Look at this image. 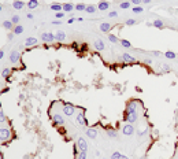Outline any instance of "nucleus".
Listing matches in <instances>:
<instances>
[{
  "label": "nucleus",
  "instance_id": "obj_13",
  "mask_svg": "<svg viewBox=\"0 0 178 159\" xmlns=\"http://www.w3.org/2000/svg\"><path fill=\"white\" fill-rule=\"evenodd\" d=\"M55 40L56 41H65L66 40V33L63 30H58L55 34Z\"/></svg>",
  "mask_w": 178,
  "mask_h": 159
},
{
  "label": "nucleus",
  "instance_id": "obj_11",
  "mask_svg": "<svg viewBox=\"0 0 178 159\" xmlns=\"http://www.w3.org/2000/svg\"><path fill=\"white\" fill-rule=\"evenodd\" d=\"M97 8L100 10V11H105V10H108V8H110V3H108V2H105V0H102V2H99Z\"/></svg>",
  "mask_w": 178,
  "mask_h": 159
},
{
  "label": "nucleus",
  "instance_id": "obj_40",
  "mask_svg": "<svg viewBox=\"0 0 178 159\" xmlns=\"http://www.w3.org/2000/svg\"><path fill=\"white\" fill-rule=\"evenodd\" d=\"M108 17H110V18H117V17H118V12H117V11H111V12L108 14Z\"/></svg>",
  "mask_w": 178,
  "mask_h": 159
},
{
  "label": "nucleus",
  "instance_id": "obj_1",
  "mask_svg": "<svg viewBox=\"0 0 178 159\" xmlns=\"http://www.w3.org/2000/svg\"><path fill=\"white\" fill-rule=\"evenodd\" d=\"M77 147L80 148L81 152H86L88 151V143H86V140L84 137H80L78 140H77Z\"/></svg>",
  "mask_w": 178,
  "mask_h": 159
},
{
  "label": "nucleus",
  "instance_id": "obj_16",
  "mask_svg": "<svg viewBox=\"0 0 178 159\" xmlns=\"http://www.w3.org/2000/svg\"><path fill=\"white\" fill-rule=\"evenodd\" d=\"M37 44V38L36 37H29L26 38L25 41V47H32V45H36Z\"/></svg>",
  "mask_w": 178,
  "mask_h": 159
},
{
  "label": "nucleus",
  "instance_id": "obj_47",
  "mask_svg": "<svg viewBox=\"0 0 178 159\" xmlns=\"http://www.w3.org/2000/svg\"><path fill=\"white\" fill-rule=\"evenodd\" d=\"M27 18L29 19H33V14H27Z\"/></svg>",
  "mask_w": 178,
  "mask_h": 159
},
{
  "label": "nucleus",
  "instance_id": "obj_32",
  "mask_svg": "<svg viewBox=\"0 0 178 159\" xmlns=\"http://www.w3.org/2000/svg\"><path fill=\"white\" fill-rule=\"evenodd\" d=\"M133 12H134V14H140V12H143V7H140V6H134V7H133Z\"/></svg>",
  "mask_w": 178,
  "mask_h": 159
},
{
  "label": "nucleus",
  "instance_id": "obj_19",
  "mask_svg": "<svg viewBox=\"0 0 178 159\" xmlns=\"http://www.w3.org/2000/svg\"><path fill=\"white\" fill-rule=\"evenodd\" d=\"M152 26H155L158 29H163L165 27V22H163L162 19H155V21L152 22Z\"/></svg>",
  "mask_w": 178,
  "mask_h": 159
},
{
  "label": "nucleus",
  "instance_id": "obj_31",
  "mask_svg": "<svg viewBox=\"0 0 178 159\" xmlns=\"http://www.w3.org/2000/svg\"><path fill=\"white\" fill-rule=\"evenodd\" d=\"M85 8H86V6H85L84 3H78V4L75 6V10H77V11H84Z\"/></svg>",
  "mask_w": 178,
  "mask_h": 159
},
{
  "label": "nucleus",
  "instance_id": "obj_42",
  "mask_svg": "<svg viewBox=\"0 0 178 159\" xmlns=\"http://www.w3.org/2000/svg\"><path fill=\"white\" fill-rule=\"evenodd\" d=\"M163 70H165V71H170V66L169 65H163Z\"/></svg>",
  "mask_w": 178,
  "mask_h": 159
},
{
  "label": "nucleus",
  "instance_id": "obj_14",
  "mask_svg": "<svg viewBox=\"0 0 178 159\" xmlns=\"http://www.w3.org/2000/svg\"><path fill=\"white\" fill-rule=\"evenodd\" d=\"M12 7L15 10H22L23 7H25V3L22 2V0H14L12 2Z\"/></svg>",
  "mask_w": 178,
  "mask_h": 159
},
{
  "label": "nucleus",
  "instance_id": "obj_41",
  "mask_svg": "<svg viewBox=\"0 0 178 159\" xmlns=\"http://www.w3.org/2000/svg\"><path fill=\"white\" fill-rule=\"evenodd\" d=\"M130 3H133L134 6H138V4L143 3V0H130Z\"/></svg>",
  "mask_w": 178,
  "mask_h": 159
},
{
  "label": "nucleus",
  "instance_id": "obj_37",
  "mask_svg": "<svg viewBox=\"0 0 178 159\" xmlns=\"http://www.w3.org/2000/svg\"><path fill=\"white\" fill-rule=\"evenodd\" d=\"M4 121H6V115H4V113L2 111V110H0V123L4 122Z\"/></svg>",
  "mask_w": 178,
  "mask_h": 159
},
{
  "label": "nucleus",
  "instance_id": "obj_46",
  "mask_svg": "<svg viewBox=\"0 0 178 159\" xmlns=\"http://www.w3.org/2000/svg\"><path fill=\"white\" fill-rule=\"evenodd\" d=\"M152 2V0H143V3H145V4H149Z\"/></svg>",
  "mask_w": 178,
  "mask_h": 159
},
{
  "label": "nucleus",
  "instance_id": "obj_5",
  "mask_svg": "<svg viewBox=\"0 0 178 159\" xmlns=\"http://www.w3.org/2000/svg\"><path fill=\"white\" fill-rule=\"evenodd\" d=\"M63 113L67 117H71L74 114V106L73 104H69V103H65L63 104Z\"/></svg>",
  "mask_w": 178,
  "mask_h": 159
},
{
  "label": "nucleus",
  "instance_id": "obj_9",
  "mask_svg": "<svg viewBox=\"0 0 178 159\" xmlns=\"http://www.w3.org/2000/svg\"><path fill=\"white\" fill-rule=\"evenodd\" d=\"M41 38H42V41L44 43H51V41L55 40V36L52 34V33H42Z\"/></svg>",
  "mask_w": 178,
  "mask_h": 159
},
{
  "label": "nucleus",
  "instance_id": "obj_33",
  "mask_svg": "<svg viewBox=\"0 0 178 159\" xmlns=\"http://www.w3.org/2000/svg\"><path fill=\"white\" fill-rule=\"evenodd\" d=\"M108 40L111 41V43H118V37L117 36H114V34H108Z\"/></svg>",
  "mask_w": 178,
  "mask_h": 159
},
{
  "label": "nucleus",
  "instance_id": "obj_15",
  "mask_svg": "<svg viewBox=\"0 0 178 159\" xmlns=\"http://www.w3.org/2000/svg\"><path fill=\"white\" fill-rule=\"evenodd\" d=\"M86 136H88L89 139H96L97 132H96V129H93V128H88L86 129Z\"/></svg>",
  "mask_w": 178,
  "mask_h": 159
},
{
  "label": "nucleus",
  "instance_id": "obj_48",
  "mask_svg": "<svg viewBox=\"0 0 178 159\" xmlns=\"http://www.w3.org/2000/svg\"><path fill=\"white\" fill-rule=\"evenodd\" d=\"M0 11H2V4H0Z\"/></svg>",
  "mask_w": 178,
  "mask_h": 159
},
{
  "label": "nucleus",
  "instance_id": "obj_3",
  "mask_svg": "<svg viewBox=\"0 0 178 159\" xmlns=\"http://www.w3.org/2000/svg\"><path fill=\"white\" fill-rule=\"evenodd\" d=\"M11 139V132L8 129H0V141H8Z\"/></svg>",
  "mask_w": 178,
  "mask_h": 159
},
{
  "label": "nucleus",
  "instance_id": "obj_43",
  "mask_svg": "<svg viewBox=\"0 0 178 159\" xmlns=\"http://www.w3.org/2000/svg\"><path fill=\"white\" fill-rule=\"evenodd\" d=\"M52 25H60V21H59V19H58V21H54V22H52Z\"/></svg>",
  "mask_w": 178,
  "mask_h": 159
},
{
  "label": "nucleus",
  "instance_id": "obj_36",
  "mask_svg": "<svg viewBox=\"0 0 178 159\" xmlns=\"http://www.w3.org/2000/svg\"><path fill=\"white\" fill-rule=\"evenodd\" d=\"M55 17H56L58 19H62V18L65 17V12H63V11H59V12H56V14H55Z\"/></svg>",
  "mask_w": 178,
  "mask_h": 159
},
{
  "label": "nucleus",
  "instance_id": "obj_26",
  "mask_svg": "<svg viewBox=\"0 0 178 159\" xmlns=\"http://www.w3.org/2000/svg\"><path fill=\"white\" fill-rule=\"evenodd\" d=\"M96 6H92V4H90V6H86V8H85V11L88 12V14H93L95 11H96Z\"/></svg>",
  "mask_w": 178,
  "mask_h": 159
},
{
  "label": "nucleus",
  "instance_id": "obj_23",
  "mask_svg": "<svg viewBox=\"0 0 178 159\" xmlns=\"http://www.w3.org/2000/svg\"><path fill=\"white\" fill-rule=\"evenodd\" d=\"M27 7L30 8V10L36 8V7H38V2H37V0H29V2H27Z\"/></svg>",
  "mask_w": 178,
  "mask_h": 159
},
{
  "label": "nucleus",
  "instance_id": "obj_10",
  "mask_svg": "<svg viewBox=\"0 0 178 159\" xmlns=\"http://www.w3.org/2000/svg\"><path fill=\"white\" fill-rule=\"evenodd\" d=\"M77 122H78L80 125H89L88 121H86V118H85L84 113H80L78 115H77Z\"/></svg>",
  "mask_w": 178,
  "mask_h": 159
},
{
  "label": "nucleus",
  "instance_id": "obj_35",
  "mask_svg": "<svg viewBox=\"0 0 178 159\" xmlns=\"http://www.w3.org/2000/svg\"><path fill=\"white\" fill-rule=\"evenodd\" d=\"M126 25L127 26H133V25H136V21H134V19H127V21H126Z\"/></svg>",
  "mask_w": 178,
  "mask_h": 159
},
{
  "label": "nucleus",
  "instance_id": "obj_44",
  "mask_svg": "<svg viewBox=\"0 0 178 159\" xmlns=\"http://www.w3.org/2000/svg\"><path fill=\"white\" fill-rule=\"evenodd\" d=\"M3 56H4V51L0 50V59H3Z\"/></svg>",
  "mask_w": 178,
  "mask_h": 159
},
{
  "label": "nucleus",
  "instance_id": "obj_30",
  "mask_svg": "<svg viewBox=\"0 0 178 159\" xmlns=\"http://www.w3.org/2000/svg\"><path fill=\"white\" fill-rule=\"evenodd\" d=\"M121 44H122V47L123 48H132V44H130V41H127V40H121Z\"/></svg>",
  "mask_w": 178,
  "mask_h": 159
},
{
  "label": "nucleus",
  "instance_id": "obj_38",
  "mask_svg": "<svg viewBox=\"0 0 178 159\" xmlns=\"http://www.w3.org/2000/svg\"><path fill=\"white\" fill-rule=\"evenodd\" d=\"M11 22H12V23H15V25H17V23L19 22V17H18V15H14V17L11 18Z\"/></svg>",
  "mask_w": 178,
  "mask_h": 159
},
{
  "label": "nucleus",
  "instance_id": "obj_49",
  "mask_svg": "<svg viewBox=\"0 0 178 159\" xmlns=\"http://www.w3.org/2000/svg\"><path fill=\"white\" fill-rule=\"evenodd\" d=\"M2 93H3V92H2V91H0V95H2Z\"/></svg>",
  "mask_w": 178,
  "mask_h": 159
},
{
  "label": "nucleus",
  "instance_id": "obj_7",
  "mask_svg": "<svg viewBox=\"0 0 178 159\" xmlns=\"http://www.w3.org/2000/svg\"><path fill=\"white\" fill-rule=\"evenodd\" d=\"M52 121H54V125H56V126H62V125L65 123V119H63V117H62V115H59V114L54 115Z\"/></svg>",
  "mask_w": 178,
  "mask_h": 159
},
{
  "label": "nucleus",
  "instance_id": "obj_25",
  "mask_svg": "<svg viewBox=\"0 0 178 159\" xmlns=\"http://www.w3.org/2000/svg\"><path fill=\"white\" fill-rule=\"evenodd\" d=\"M107 134H108V137H111V139H115V137L118 136L115 129H107Z\"/></svg>",
  "mask_w": 178,
  "mask_h": 159
},
{
  "label": "nucleus",
  "instance_id": "obj_22",
  "mask_svg": "<svg viewBox=\"0 0 178 159\" xmlns=\"http://www.w3.org/2000/svg\"><path fill=\"white\" fill-rule=\"evenodd\" d=\"M130 2H129V0H123V2L119 4V7H121L122 10H127V8H130Z\"/></svg>",
  "mask_w": 178,
  "mask_h": 159
},
{
  "label": "nucleus",
  "instance_id": "obj_18",
  "mask_svg": "<svg viewBox=\"0 0 178 159\" xmlns=\"http://www.w3.org/2000/svg\"><path fill=\"white\" fill-rule=\"evenodd\" d=\"M93 45H95V48H96V50H97V51H103L104 48H105V45H104V43H103L102 40H96Z\"/></svg>",
  "mask_w": 178,
  "mask_h": 159
},
{
  "label": "nucleus",
  "instance_id": "obj_17",
  "mask_svg": "<svg viewBox=\"0 0 178 159\" xmlns=\"http://www.w3.org/2000/svg\"><path fill=\"white\" fill-rule=\"evenodd\" d=\"M122 60L127 62V63H134V62H136V59H134L132 55H129V54H123L122 55Z\"/></svg>",
  "mask_w": 178,
  "mask_h": 159
},
{
  "label": "nucleus",
  "instance_id": "obj_12",
  "mask_svg": "<svg viewBox=\"0 0 178 159\" xmlns=\"http://www.w3.org/2000/svg\"><path fill=\"white\" fill-rule=\"evenodd\" d=\"M111 27H112L111 23H108V22H103L102 25H100V30H102L103 33H108L110 30H111Z\"/></svg>",
  "mask_w": 178,
  "mask_h": 159
},
{
  "label": "nucleus",
  "instance_id": "obj_27",
  "mask_svg": "<svg viewBox=\"0 0 178 159\" xmlns=\"http://www.w3.org/2000/svg\"><path fill=\"white\" fill-rule=\"evenodd\" d=\"M165 56L167 58V59H175V52H173V51H167L166 54H165Z\"/></svg>",
  "mask_w": 178,
  "mask_h": 159
},
{
  "label": "nucleus",
  "instance_id": "obj_2",
  "mask_svg": "<svg viewBox=\"0 0 178 159\" xmlns=\"http://www.w3.org/2000/svg\"><path fill=\"white\" fill-rule=\"evenodd\" d=\"M138 118L137 113H130V114H123V121H126L129 123H134Z\"/></svg>",
  "mask_w": 178,
  "mask_h": 159
},
{
  "label": "nucleus",
  "instance_id": "obj_39",
  "mask_svg": "<svg viewBox=\"0 0 178 159\" xmlns=\"http://www.w3.org/2000/svg\"><path fill=\"white\" fill-rule=\"evenodd\" d=\"M77 159H86V152H80V155H77Z\"/></svg>",
  "mask_w": 178,
  "mask_h": 159
},
{
  "label": "nucleus",
  "instance_id": "obj_20",
  "mask_svg": "<svg viewBox=\"0 0 178 159\" xmlns=\"http://www.w3.org/2000/svg\"><path fill=\"white\" fill-rule=\"evenodd\" d=\"M52 11H55V12H59V11H63V7H62V4H58V3H54V4H51V7H49Z\"/></svg>",
  "mask_w": 178,
  "mask_h": 159
},
{
  "label": "nucleus",
  "instance_id": "obj_45",
  "mask_svg": "<svg viewBox=\"0 0 178 159\" xmlns=\"http://www.w3.org/2000/svg\"><path fill=\"white\" fill-rule=\"evenodd\" d=\"M12 37H14V33H10V34H8V40H12Z\"/></svg>",
  "mask_w": 178,
  "mask_h": 159
},
{
  "label": "nucleus",
  "instance_id": "obj_34",
  "mask_svg": "<svg viewBox=\"0 0 178 159\" xmlns=\"http://www.w3.org/2000/svg\"><path fill=\"white\" fill-rule=\"evenodd\" d=\"M2 75H3V77H6V78H8V75H10V69H3Z\"/></svg>",
  "mask_w": 178,
  "mask_h": 159
},
{
  "label": "nucleus",
  "instance_id": "obj_24",
  "mask_svg": "<svg viewBox=\"0 0 178 159\" xmlns=\"http://www.w3.org/2000/svg\"><path fill=\"white\" fill-rule=\"evenodd\" d=\"M21 33H23V26L15 25V27H14V34H21Z\"/></svg>",
  "mask_w": 178,
  "mask_h": 159
},
{
  "label": "nucleus",
  "instance_id": "obj_50",
  "mask_svg": "<svg viewBox=\"0 0 178 159\" xmlns=\"http://www.w3.org/2000/svg\"><path fill=\"white\" fill-rule=\"evenodd\" d=\"M177 77H178V71H177Z\"/></svg>",
  "mask_w": 178,
  "mask_h": 159
},
{
  "label": "nucleus",
  "instance_id": "obj_21",
  "mask_svg": "<svg viewBox=\"0 0 178 159\" xmlns=\"http://www.w3.org/2000/svg\"><path fill=\"white\" fill-rule=\"evenodd\" d=\"M62 7H63V12H70L74 8V6L71 3H65V4H62Z\"/></svg>",
  "mask_w": 178,
  "mask_h": 159
},
{
  "label": "nucleus",
  "instance_id": "obj_6",
  "mask_svg": "<svg viewBox=\"0 0 178 159\" xmlns=\"http://www.w3.org/2000/svg\"><path fill=\"white\" fill-rule=\"evenodd\" d=\"M122 132H123V134H126V136H132V134H134V126L132 123H126L122 128Z\"/></svg>",
  "mask_w": 178,
  "mask_h": 159
},
{
  "label": "nucleus",
  "instance_id": "obj_28",
  "mask_svg": "<svg viewBox=\"0 0 178 159\" xmlns=\"http://www.w3.org/2000/svg\"><path fill=\"white\" fill-rule=\"evenodd\" d=\"M123 158L125 156L122 155L121 152H118V151L117 152H112V155H111V159H123Z\"/></svg>",
  "mask_w": 178,
  "mask_h": 159
},
{
  "label": "nucleus",
  "instance_id": "obj_4",
  "mask_svg": "<svg viewBox=\"0 0 178 159\" xmlns=\"http://www.w3.org/2000/svg\"><path fill=\"white\" fill-rule=\"evenodd\" d=\"M137 102H129L127 106H126V111H125V114H130V113H137Z\"/></svg>",
  "mask_w": 178,
  "mask_h": 159
},
{
  "label": "nucleus",
  "instance_id": "obj_8",
  "mask_svg": "<svg viewBox=\"0 0 178 159\" xmlns=\"http://www.w3.org/2000/svg\"><path fill=\"white\" fill-rule=\"evenodd\" d=\"M19 58H21V55H19L18 51H11V54H10V62L11 63H17L19 60Z\"/></svg>",
  "mask_w": 178,
  "mask_h": 159
},
{
  "label": "nucleus",
  "instance_id": "obj_29",
  "mask_svg": "<svg viewBox=\"0 0 178 159\" xmlns=\"http://www.w3.org/2000/svg\"><path fill=\"white\" fill-rule=\"evenodd\" d=\"M3 26L10 30V29H12V27H14V23H12L11 21H4V22H3Z\"/></svg>",
  "mask_w": 178,
  "mask_h": 159
}]
</instances>
